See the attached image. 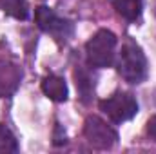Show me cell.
<instances>
[{
	"instance_id": "cell-1",
	"label": "cell",
	"mask_w": 156,
	"mask_h": 154,
	"mask_svg": "<svg viewBox=\"0 0 156 154\" xmlns=\"http://www.w3.org/2000/svg\"><path fill=\"white\" fill-rule=\"evenodd\" d=\"M118 73L127 83H142L147 78V58L133 38H127L122 45Z\"/></svg>"
},
{
	"instance_id": "cell-11",
	"label": "cell",
	"mask_w": 156,
	"mask_h": 154,
	"mask_svg": "<svg viewBox=\"0 0 156 154\" xmlns=\"http://www.w3.org/2000/svg\"><path fill=\"white\" fill-rule=\"evenodd\" d=\"M7 152H18V142L15 134L4 123H0V154Z\"/></svg>"
},
{
	"instance_id": "cell-3",
	"label": "cell",
	"mask_w": 156,
	"mask_h": 154,
	"mask_svg": "<svg viewBox=\"0 0 156 154\" xmlns=\"http://www.w3.org/2000/svg\"><path fill=\"white\" fill-rule=\"evenodd\" d=\"M100 111H104L113 123H123L133 120L138 113V102L131 93L116 91L109 98L100 102Z\"/></svg>"
},
{
	"instance_id": "cell-12",
	"label": "cell",
	"mask_w": 156,
	"mask_h": 154,
	"mask_svg": "<svg viewBox=\"0 0 156 154\" xmlns=\"http://www.w3.org/2000/svg\"><path fill=\"white\" fill-rule=\"evenodd\" d=\"M147 134H149V138L156 142V116H153L149 121H147Z\"/></svg>"
},
{
	"instance_id": "cell-4",
	"label": "cell",
	"mask_w": 156,
	"mask_h": 154,
	"mask_svg": "<svg viewBox=\"0 0 156 154\" xmlns=\"http://www.w3.org/2000/svg\"><path fill=\"white\" fill-rule=\"evenodd\" d=\"M83 136L87 143L98 151H111L118 142V132L102 118L87 116L83 121Z\"/></svg>"
},
{
	"instance_id": "cell-8",
	"label": "cell",
	"mask_w": 156,
	"mask_h": 154,
	"mask_svg": "<svg viewBox=\"0 0 156 154\" xmlns=\"http://www.w3.org/2000/svg\"><path fill=\"white\" fill-rule=\"evenodd\" d=\"M75 80H76V89H78V94H80V102L87 105L93 100V94H94V78H93V75L83 65H76Z\"/></svg>"
},
{
	"instance_id": "cell-13",
	"label": "cell",
	"mask_w": 156,
	"mask_h": 154,
	"mask_svg": "<svg viewBox=\"0 0 156 154\" xmlns=\"http://www.w3.org/2000/svg\"><path fill=\"white\" fill-rule=\"evenodd\" d=\"M60 131H62V127H60V123H56V132H55V140H53L55 145H62V143L67 142L66 140V134H60Z\"/></svg>"
},
{
	"instance_id": "cell-6",
	"label": "cell",
	"mask_w": 156,
	"mask_h": 154,
	"mask_svg": "<svg viewBox=\"0 0 156 154\" xmlns=\"http://www.w3.org/2000/svg\"><path fill=\"white\" fill-rule=\"evenodd\" d=\"M20 78H22V73L16 65L0 62V98L13 94L20 83Z\"/></svg>"
},
{
	"instance_id": "cell-2",
	"label": "cell",
	"mask_w": 156,
	"mask_h": 154,
	"mask_svg": "<svg viewBox=\"0 0 156 154\" xmlns=\"http://www.w3.org/2000/svg\"><path fill=\"white\" fill-rule=\"evenodd\" d=\"M116 51V37L109 29H100L96 35L85 44V56L91 67H111L115 62Z\"/></svg>"
},
{
	"instance_id": "cell-9",
	"label": "cell",
	"mask_w": 156,
	"mask_h": 154,
	"mask_svg": "<svg viewBox=\"0 0 156 154\" xmlns=\"http://www.w3.org/2000/svg\"><path fill=\"white\" fill-rule=\"evenodd\" d=\"M113 5L122 18H125L127 22H136L142 16L144 0H115Z\"/></svg>"
},
{
	"instance_id": "cell-10",
	"label": "cell",
	"mask_w": 156,
	"mask_h": 154,
	"mask_svg": "<svg viewBox=\"0 0 156 154\" xmlns=\"http://www.w3.org/2000/svg\"><path fill=\"white\" fill-rule=\"evenodd\" d=\"M0 9L16 20H27L29 18L27 0H0Z\"/></svg>"
},
{
	"instance_id": "cell-14",
	"label": "cell",
	"mask_w": 156,
	"mask_h": 154,
	"mask_svg": "<svg viewBox=\"0 0 156 154\" xmlns=\"http://www.w3.org/2000/svg\"><path fill=\"white\" fill-rule=\"evenodd\" d=\"M153 7H154V9H153V11H154V15H156V0H154V5H153Z\"/></svg>"
},
{
	"instance_id": "cell-5",
	"label": "cell",
	"mask_w": 156,
	"mask_h": 154,
	"mask_svg": "<svg viewBox=\"0 0 156 154\" xmlns=\"http://www.w3.org/2000/svg\"><path fill=\"white\" fill-rule=\"evenodd\" d=\"M35 20L38 24V27L44 33H49L51 37L56 40H66L73 35V24L62 16H58L51 7L40 5L35 11Z\"/></svg>"
},
{
	"instance_id": "cell-7",
	"label": "cell",
	"mask_w": 156,
	"mask_h": 154,
	"mask_svg": "<svg viewBox=\"0 0 156 154\" xmlns=\"http://www.w3.org/2000/svg\"><path fill=\"white\" fill-rule=\"evenodd\" d=\"M42 93L53 100V102H66L67 100V83L62 76H56V75H49L42 80Z\"/></svg>"
}]
</instances>
